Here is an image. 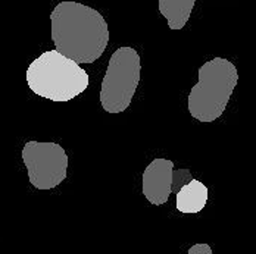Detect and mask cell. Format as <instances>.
Masks as SVG:
<instances>
[{
    "label": "cell",
    "instance_id": "cell-1",
    "mask_svg": "<svg viewBox=\"0 0 256 254\" xmlns=\"http://www.w3.org/2000/svg\"><path fill=\"white\" fill-rule=\"evenodd\" d=\"M56 50L77 63H93L106 50L109 29L102 15L78 1H60L50 13Z\"/></svg>",
    "mask_w": 256,
    "mask_h": 254
},
{
    "label": "cell",
    "instance_id": "cell-2",
    "mask_svg": "<svg viewBox=\"0 0 256 254\" xmlns=\"http://www.w3.org/2000/svg\"><path fill=\"white\" fill-rule=\"evenodd\" d=\"M28 87L52 102H70L88 87V74L58 50L44 51L26 69Z\"/></svg>",
    "mask_w": 256,
    "mask_h": 254
},
{
    "label": "cell",
    "instance_id": "cell-3",
    "mask_svg": "<svg viewBox=\"0 0 256 254\" xmlns=\"http://www.w3.org/2000/svg\"><path fill=\"white\" fill-rule=\"evenodd\" d=\"M238 82V72L230 60L215 57L199 68V81L190 90L188 112L199 122H214L226 110Z\"/></svg>",
    "mask_w": 256,
    "mask_h": 254
},
{
    "label": "cell",
    "instance_id": "cell-4",
    "mask_svg": "<svg viewBox=\"0 0 256 254\" xmlns=\"http://www.w3.org/2000/svg\"><path fill=\"white\" fill-rule=\"evenodd\" d=\"M140 54L131 47H120L109 59L103 78L100 103L108 113H121L130 106L140 82Z\"/></svg>",
    "mask_w": 256,
    "mask_h": 254
},
{
    "label": "cell",
    "instance_id": "cell-5",
    "mask_svg": "<svg viewBox=\"0 0 256 254\" xmlns=\"http://www.w3.org/2000/svg\"><path fill=\"white\" fill-rule=\"evenodd\" d=\"M28 179L37 190H52L66 178L68 154L58 143L28 141L22 149Z\"/></svg>",
    "mask_w": 256,
    "mask_h": 254
},
{
    "label": "cell",
    "instance_id": "cell-6",
    "mask_svg": "<svg viewBox=\"0 0 256 254\" xmlns=\"http://www.w3.org/2000/svg\"><path fill=\"white\" fill-rule=\"evenodd\" d=\"M174 162L168 159H154L142 177L143 196L154 206L165 204L171 193H174Z\"/></svg>",
    "mask_w": 256,
    "mask_h": 254
},
{
    "label": "cell",
    "instance_id": "cell-7",
    "mask_svg": "<svg viewBox=\"0 0 256 254\" xmlns=\"http://www.w3.org/2000/svg\"><path fill=\"white\" fill-rule=\"evenodd\" d=\"M208 196L209 191L205 184L192 178L177 191V200H176L177 210L186 215L199 213L200 210H204V207L208 203Z\"/></svg>",
    "mask_w": 256,
    "mask_h": 254
},
{
    "label": "cell",
    "instance_id": "cell-8",
    "mask_svg": "<svg viewBox=\"0 0 256 254\" xmlns=\"http://www.w3.org/2000/svg\"><path fill=\"white\" fill-rule=\"evenodd\" d=\"M194 3L196 0H159V12L171 29H181L187 24Z\"/></svg>",
    "mask_w": 256,
    "mask_h": 254
},
{
    "label": "cell",
    "instance_id": "cell-9",
    "mask_svg": "<svg viewBox=\"0 0 256 254\" xmlns=\"http://www.w3.org/2000/svg\"><path fill=\"white\" fill-rule=\"evenodd\" d=\"M199 253H205V254H212V249L208 246V244H196L193 247L188 249V254H199Z\"/></svg>",
    "mask_w": 256,
    "mask_h": 254
}]
</instances>
